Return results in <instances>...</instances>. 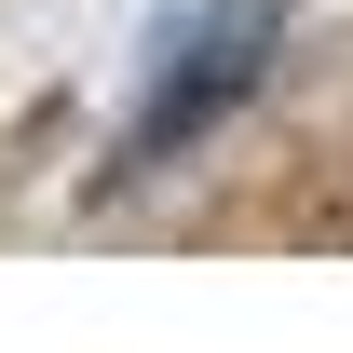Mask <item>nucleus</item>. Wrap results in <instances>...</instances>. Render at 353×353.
Returning a JSON list of instances; mask_svg holds the SVG:
<instances>
[{
    "label": "nucleus",
    "mask_w": 353,
    "mask_h": 353,
    "mask_svg": "<svg viewBox=\"0 0 353 353\" xmlns=\"http://www.w3.org/2000/svg\"><path fill=\"white\" fill-rule=\"evenodd\" d=\"M272 28H285V0H204L190 28L163 41V82H150V109H136L123 163H163V150H190V136L218 123L231 95H259L272 68Z\"/></svg>",
    "instance_id": "1"
}]
</instances>
